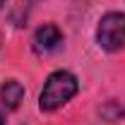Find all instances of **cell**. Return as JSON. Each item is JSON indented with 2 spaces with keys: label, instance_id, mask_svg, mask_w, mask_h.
Masks as SVG:
<instances>
[{
  "label": "cell",
  "instance_id": "cell-1",
  "mask_svg": "<svg viewBox=\"0 0 125 125\" xmlns=\"http://www.w3.org/2000/svg\"><path fill=\"white\" fill-rule=\"evenodd\" d=\"M79 89V82L72 72L67 70H55L51 72L41 89V96H39V108L41 111H58L60 106H65Z\"/></svg>",
  "mask_w": 125,
  "mask_h": 125
},
{
  "label": "cell",
  "instance_id": "cell-3",
  "mask_svg": "<svg viewBox=\"0 0 125 125\" xmlns=\"http://www.w3.org/2000/svg\"><path fill=\"white\" fill-rule=\"evenodd\" d=\"M62 41H65V36H62V31H60L58 24H43V27L36 29L31 43H34V51L39 55H48V53L58 51L62 46Z\"/></svg>",
  "mask_w": 125,
  "mask_h": 125
},
{
  "label": "cell",
  "instance_id": "cell-6",
  "mask_svg": "<svg viewBox=\"0 0 125 125\" xmlns=\"http://www.w3.org/2000/svg\"><path fill=\"white\" fill-rule=\"evenodd\" d=\"M2 5H5V0H0V7H2Z\"/></svg>",
  "mask_w": 125,
  "mask_h": 125
},
{
  "label": "cell",
  "instance_id": "cell-5",
  "mask_svg": "<svg viewBox=\"0 0 125 125\" xmlns=\"http://www.w3.org/2000/svg\"><path fill=\"white\" fill-rule=\"evenodd\" d=\"M0 125H5V118H2V113H0Z\"/></svg>",
  "mask_w": 125,
  "mask_h": 125
},
{
  "label": "cell",
  "instance_id": "cell-4",
  "mask_svg": "<svg viewBox=\"0 0 125 125\" xmlns=\"http://www.w3.org/2000/svg\"><path fill=\"white\" fill-rule=\"evenodd\" d=\"M24 99V87L17 82V79H7L2 87H0V106L5 111H15Z\"/></svg>",
  "mask_w": 125,
  "mask_h": 125
},
{
  "label": "cell",
  "instance_id": "cell-2",
  "mask_svg": "<svg viewBox=\"0 0 125 125\" xmlns=\"http://www.w3.org/2000/svg\"><path fill=\"white\" fill-rule=\"evenodd\" d=\"M96 43L108 53L125 48V15L123 12H108V15L101 17V22L96 27Z\"/></svg>",
  "mask_w": 125,
  "mask_h": 125
}]
</instances>
